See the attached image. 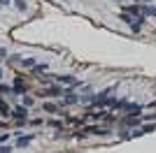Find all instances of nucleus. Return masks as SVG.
<instances>
[{
    "label": "nucleus",
    "instance_id": "10",
    "mask_svg": "<svg viewBox=\"0 0 156 153\" xmlns=\"http://www.w3.org/2000/svg\"><path fill=\"white\" fill-rule=\"evenodd\" d=\"M44 111H49V114H54V111H58V107H56V104H44Z\"/></svg>",
    "mask_w": 156,
    "mask_h": 153
},
{
    "label": "nucleus",
    "instance_id": "15",
    "mask_svg": "<svg viewBox=\"0 0 156 153\" xmlns=\"http://www.w3.org/2000/svg\"><path fill=\"white\" fill-rule=\"evenodd\" d=\"M144 2H149V0H144Z\"/></svg>",
    "mask_w": 156,
    "mask_h": 153
},
{
    "label": "nucleus",
    "instance_id": "8",
    "mask_svg": "<svg viewBox=\"0 0 156 153\" xmlns=\"http://www.w3.org/2000/svg\"><path fill=\"white\" fill-rule=\"evenodd\" d=\"M21 65H23V67H35V60H33V58H23Z\"/></svg>",
    "mask_w": 156,
    "mask_h": 153
},
{
    "label": "nucleus",
    "instance_id": "9",
    "mask_svg": "<svg viewBox=\"0 0 156 153\" xmlns=\"http://www.w3.org/2000/svg\"><path fill=\"white\" fill-rule=\"evenodd\" d=\"M33 72H37V74H42V72H47V65H35V67H33Z\"/></svg>",
    "mask_w": 156,
    "mask_h": 153
},
{
    "label": "nucleus",
    "instance_id": "3",
    "mask_svg": "<svg viewBox=\"0 0 156 153\" xmlns=\"http://www.w3.org/2000/svg\"><path fill=\"white\" fill-rule=\"evenodd\" d=\"M121 123H124V125H137V123H140V116H137V114H130V116H126Z\"/></svg>",
    "mask_w": 156,
    "mask_h": 153
},
{
    "label": "nucleus",
    "instance_id": "6",
    "mask_svg": "<svg viewBox=\"0 0 156 153\" xmlns=\"http://www.w3.org/2000/svg\"><path fill=\"white\" fill-rule=\"evenodd\" d=\"M142 14H144V16H156V7H149V5H142Z\"/></svg>",
    "mask_w": 156,
    "mask_h": 153
},
{
    "label": "nucleus",
    "instance_id": "14",
    "mask_svg": "<svg viewBox=\"0 0 156 153\" xmlns=\"http://www.w3.org/2000/svg\"><path fill=\"white\" fill-rule=\"evenodd\" d=\"M117 2H124V0H117Z\"/></svg>",
    "mask_w": 156,
    "mask_h": 153
},
{
    "label": "nucleus",
    "instance_id": "13",
    "mask_svg": "<svg viewBox=\"0 0 156 153\" xmlns=\"http://www.w3.org/2000/svg\"><path fill=\"white\" fill-rule=\"evenodd\" d=\"M7 53V49H2V46H0V56H5Z\"/></svg>",
    "mask_w": 156,
    "mask_h": 153
},
{
    "label": "nucleus",
    "instance_id": "5",
    "mask_svg": "<svg viewBox=\"0 0 156 153\" xmlns=\"http://www.w3.org/2000/svg\"><path fill=\"white\" fill-rule=\"evenodd\" d=\"M30 141H33V134H26V137H19V139H16V146L23 148V146H28Z\"/></svg>",
    "mask_w": 156,
    "mask_h": 153
},
{
    "label": "nucleus",
    "instance_id": "4",
    "mask_svg": "<svg viewBox=\"0 0 156 153\" xmlns=\"http://www.w3.org/2000/svg\"><path fill=\"white\" fill-rule=\"evenodd\" d=\"M12 116H14V118H19V121L23 123V121H26V116H28V114H26V109H23V107H16V109H14V114H12Z\"/></svg>",
    "mask_w": 156,
    "mask_h": 153
},
{
    "label": "nucleus",
    "instance_id": "1",
    "mask_svg": "<svg viewBox=\"0 0 156 153\" xmlns=\"http://www.w3.org/2000/svg\"><path fill=\"white\" fill-rule=\"evenodd\" d=\"M63 102H65V104H75V102H79V97L77 95H75V93H72V90L70 88H68V90H63Z\"/></svg>",
    "mask_w": 156,
    "mask_h": 153
},
{
    "label": "nucleus",
    "instance_id": "7",
    "mask_svg": "<svg viewBox=\"0 0 156 153\" xmlns=\"http://www.w3.org/2000/svg\"><path fill=\"white\" fill-rule=\"evenodd\" d=\"M47 93H49V95H61L63 90H61L58 86H49V88H47Z\"/></svg>",
    "mask_w": 156,
    "mask_h": 153
},
{
    "label": "nucleus",
    "instance_id": "2",
    "mask_svg": "<svg viewBox=\"0 0 156 153\" xmlns=\"http://www.w3.org/2000/svg\"><path fill=\"white\" fill-rule=\"evenodd\" d=\"M56 81L58 83H70V86H79V81L75 76H56Z\"/></svg>",
    "mask_w": 156,
    "mask_h": 153
},
{
    "label": "nucleus",
    "instance_id": "12",
    "mask_svg": "<svg viewBox=\"0 0 156 153\" xmlns=\"http://www.w3.org/2000/svg\"><path fill=\"white\" fill-rule=\"evenodd\" d=\"M0 153H12V148H9V146H5V148H0Z\"/></svg>",
    "mask_w": 156,
    "mask_h": 153
},
{
    "label": "nucleus",
    "instance_id": "16",
    "mask_svg": "<svg viewBox=\"0 0 156 153\" xmlns=\"http://www.w3.org/2000/svg\"><path fill=\"white\" fill-rule=\"evenodd\" d=\"M63 2H65V0H63Z\"/></svg>",
    "mask_w": 156,
    "mask_h": 153
},
{
    "label": "nucleus",
    "instance_id": "11",
    "mask_svg": "<svg viewBox=\"0 0 156 153\" xmlns=\"http://www.w3.org/2000/svg\"><path fill=\"white\" fill-rule=\"evenodd\" d=\"M151 130H154V125H151V123H149V125H144V127H142V132H144V134H147V132H151Z\"/></svg>",
    "mask_w": 156,
    "mask_h": 153
}]
</instances>
